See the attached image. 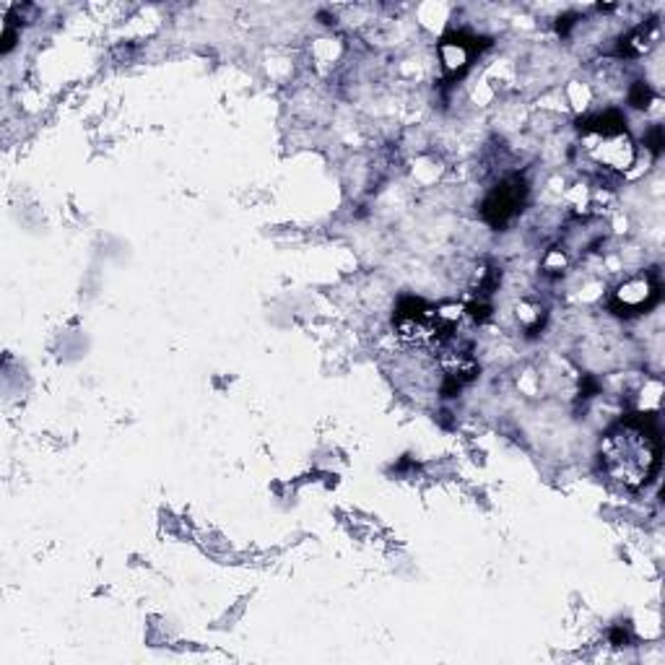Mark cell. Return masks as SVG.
Masks as SVG:
<instances>
[{"instance_id": "cell-10", "label": "cell", "mask_w": 665, "mask_h": 665, "mask_svg": "<svg viewBox=\"0 0 665 665\" xmlns=\"http://www.w3.org/2000/svg\"><path fill=\"white\" fill-rule=\"evenodd\" d=\"M647 143H650V149L655 151V154H661V146H663V130H661V128H655L653 133H650Z\"/></svg>"}, {"instance_id": "cell-7", "label": "cell", "mask_w": 665, "mask_h": 665, "mask_svg": "<svg viewBox=\"0 0 665 665\" xmlns=\"http://www.w3.org/2000/svg\"><path fill=\"white\" fill-rule=\"evenodd\" d=\"M476 53H479V40L471 37V34H447L443 45H439V57H443L445 74L450 78H460L468 70Z\"/></svg>"}, {"instance_id": "cell-3", "label": "cell", "mask_w": 665, "mask_h": 665, "mask_svg": "<svg viewBox=\"0 0 665 665\" xmlns=\"http://www.w3.org/2000/svg\"><path fill=\"white\" fill-rule=\"evenodd\" d=\"M580 151L598 170L626 172L637 159L626 120L619 112H603L580 126Z\"/></svg>"}, {"instance_id": "cell-1", "label": "cell", "mask_w": 665, "mask_h": 665, "mask_svg": "<svg viewBox=\"0 0 665 665\" xmlns=\"http://www.w3.org/2000/svg\"><path fill=\"white\" fill-rule=\"evenodd\" d=\"M663 443L657 424L645 414L619 418L601 439V468L621 489L640 491L661 471Z\"/></svg>"}, {"instance_id": "cell-4", "label": "cell", "mask_w": 665, "mask_h": 665, "mask_svg": "<svg viewBox=\"0 0 665 665\" xmlns=\"http://www.w3.org/2000/svg\"><path fill=\"white\" fill-rule=\"evenodd\" d=\"M525 198H527V185L523 177L515 175L504 179V183L497 185L494 190L489 193V198L483 200L481 206L483 221L494 229H504L520 211H523Z\"/></svg>"}, {"instance_id": "cell-2", "label": "cell", "mask_w": 665, "mask_h": 665, "mask_svg": "<svg viewBox=\"0 0 665 665\" xmlns=\"http://www.w3.org/2000/svg\"><path fill=\"white\" fill-rule=\"evenodd\" d=\"M460 309L432 305V302L418 299V296H406L401 305L395 307L393 330L401 341L416 349L439 353L447 346L455 344V332H458Z\"/></svg>"}, {"instance_id": "cell-9", "label": "cell", "mask_w": 665, "mask_h": 665, "mask_svg": "<svg viewBox=\"0 0 665 665\" xmlns=\"http://www.w3.org/2000/svg\"><path fill=\"white\" fill-rule=\"evenodd\" d=\"M650 99H653V91H650V86H645V84H634V89H632V94H629V102H632L634 107H647L650 105Z\"/></svg>"}, {"instance_id": "cell-6", "label": "cell", "mask_w": 665, "mask_h": 665, "mask_svg": "<svg viewBox=\"0 0 665 665\" xmlns=\"http://www.w3.org/2000/svg\"><path fill=\"white\" fill-rule=\"evenodd\" d=\"M439 367H443V393L445 397L458 395L462 388L479 374V364H476L471 351L455 349L450 344L447 349L439 351Z\"/></svg>"}, {"instance_id": "cell-8", "label": "cell", "mask_w": 665, "mask_h": 665, "mask_svg": "<svg viewBox=\"0 0 665 665\" xmlns=\"http://www.w3.org/2000/svg\"><path fill=\"white\" fill-rule=\"evenodd\" d=\"M655 40H657V24L653 19V21H647V24H640L637 29H632V32H629L626 37L621 40L619 53L626 55V57H640L655 45Z\"/></svg>"}, {"instance_id": "cell-5", "label": "cell", "mask_w": 665, "mask_h": 665, "mask_svg": "<svg viewBox=\"0 0 665 665\" xmlns=\"http://www.w3.org/2000/svg\"><path fill=\"white\" fill-rule=\"evenodd\" d=\"M661 302V281L655 273H642V276L629 279L611 296V309L621 317H634L653 309Z\"/></svg>"}]
</instances>
